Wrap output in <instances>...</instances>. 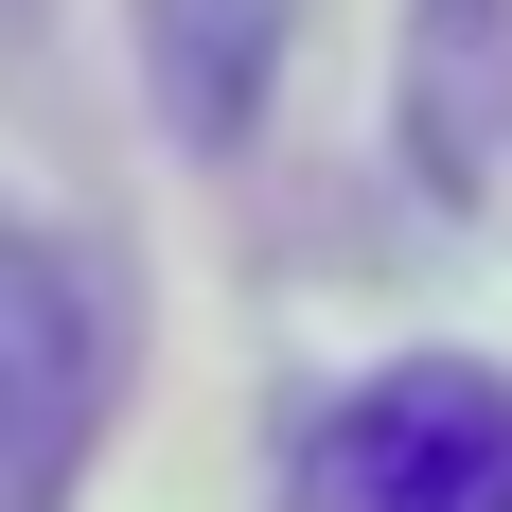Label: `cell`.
Here are the masks:
<instances>
[{
    "label": "cell",
    "instance_id": "1",
    "mask_svg": "<svg viewBox=\"0 0 512 512\" xmlns=\"http://www.w3.org/2000/svg\"><path fill=\"white\" fill-rule=\"evenodd\" d=\"M283 512H512V371L477 354H389L301 424Z\"/></svg>",
    "mask_w": 512,
    "mask_h": 512
},
{
    "label": "cell",
    "instance_id": "2",
    "mask_svg": "<svg viewBox=\"0 0 512 512\" xmlns=\"http://www.w3.org/2000/svg\"><path fill=\"white\" fill-rule=\"evenodd\" d=\"M124 389V301L71 230H0V512H71Z\"/></svg>",
    "mask_w": 512,
    "mask_h": 512
}]
</instances>
